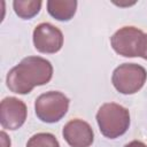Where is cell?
Returning a JSON list of instances; mask_svg holds the SVG:
<instances>
[{"label":"cell","instance_id":"cell-11","mask_svg":"<svg viewBox=\"0 0 147 147\" xmlns=\"http://www.w3.org/2000/svg\"><path fill=\"white\" fill-rule=\"evenodd\" d=\"M26 147H60L56 137L48 132L33 134L26 142Z\"/></svg>","mask_w":147,"mask_h":147},{"label":"cell","instance_id":"cell-3","mask_svg":"<svg viewBox=\"0 0 147 147\" xmlns=\"http://www.w3.org/2000/svg\"><path fill=\"white\" fill-rule=\"evenodd\" d=\"M70 100L59 91H49L40 94L34 102L37 117L45 123L59 122L69 109Z\"/></svg>","mask_w":147,"mask_h":147},{"label":"cell","instance_id":"cell-6","mask_svg":"<svg viewBox=\"0 0 147 147\" xmlns=\"http://www.w3.org/2000/svg\"><path fill=\"white\" fill-rule=\"evenodd\" d=\"M32 38L36 49L44 54H54L63 46L61 30L47 22L40 23L34 28Z\"/></svg>","mask_w":147,"mask_h":147},{"label":"cell","instance_id":"cell-9","mask_svg":"<svg viewBox=\"0 0 147 147\" xmlns=\"http://www.w3.org/2000/svg\"><path fill=\"white\" fill-rule=\"evenodd\" d=\"M77 9L76 0H48L47 1V11L48 14L61 22L70 21Z\"/></svg>","mask_w":147,"mask_h":147},{"label":"cell","instance_id":"cell-13","mask_svg":"<svg viewBox=\"0 0 147 147\" xmlns=\"http://www.w3.org/2000/svg\"><path fill=\"white\" fill-rule=\"evenodd\" d=\"M124 147H147L142 141H139V140H132L130 141L129 144H126Z\"/></svg>","mask_w":147,"mask_h":147},{"label":"cell","instance_id":"cell-2","mask_svg":"<svg viewBox=\"0 0 147 147\" xmlns=\"http://www.w3.org/2000/svg\"><path fill=\"white\" fill-rule=\"evenodd\" d=\"M95 117L100 132L109 139H116L123 136L130 126L129 110L115 102L103 103L99 108Z\"/></svg>","mask_w":147,"mask_h":147},{"label":"cell","instance_id":"cell-4","mask_svg":"<svg viewBox=\"0 0 147 147\" xmlns=\"http://www.w3.org/2000/svg\"><path fill=\"white\" fill-rule=\"evenodd\" d=\"M147 79V71L137 63L119 64L113 72L111 83L122 94H133L138 92Z\"/></svg>","mask_w":147,"mask_h":147},{"label":"cell","instance_id":"cell-8","mask_svg":"<svg viewBox=\"0 0 147 147\" xmlns=\"http://www.w3.org/2000/svg\"><path fill=\"white\" fill-rule=\"evenodd\" d=\"M62 136L71 147H90L94 140L91 125L79 118L69 121L63 126Z\"/></svg>","mask_w":147,"mask_h":147},{"label":"cell","instance_id":"cell-10","mask_svg":"<svg viewBox=\"0 0 147 147\" xmlns=\"http://www.w3.org/2000/svg\"><path fill=\"white\" fill-rule=\"evenodd\" d=\"M14 11L15 14L23 18V20H30L34 17L40 8H41V1L40 0H15L13 2Z\"/></svg>","mask_w":147,"mask_h":147},{"label":"cell","instance_id":"cell-12","mask_svg":"<svg viewBox=\"0 0 147 147\" xmlns=\"http://www.w3.org/2000/svg\"><path fill=\"white\" fill-rule=\"evenodd\" d=\"M139 56L142 57L144 60H147V33H145L142 37L140 51H139Z\"/></svg>","mask_w":147,"mask_h":147},{"label":"cell","instance_id":"cell-7","mask_svg":"<svg viewBox=\"0 0 147 147\" xmlns=\"http://www.w3.org/2000/svg\"><path fill=\"white\" fill-rule=\"evenodd\" d=\"M26 105L17 98L7 96L0 103V124L3 129H20L26 119Z\"/></svg>","mask_w":147,"mask_h":147},{"label":"cell","instance_id":"cell-5","mask_svg":"<svg viewBox=\"0 0 147 147\" xmlns=\"http://www.w3.org/2000/svg\"><path fill=\"white\" fill-rule=\"evenodd\" d=\"M144 32L136 26H123L110 38L113 49L124 57L139 56Z\"/></svg>","mask_w":147,"mask_h":147},{"label":"cell","instance_id":"cell-1","mask_svg":"<svg viewBox=\"0 0 147 147\" xmlns=\"http://www.w3.org/2000/svg\"><path fill=\"white\" fill-rule=\"evenodd\" d=\"M53 76V65L40 56H26L11 68L6 78L7 87L16 94H28L33 87L47 84Z\"/></svg>","mask_w":147,"mask_h":147}]
</instances>
